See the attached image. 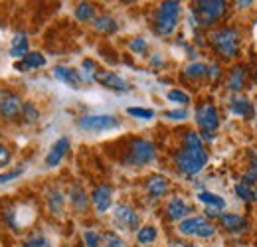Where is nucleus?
I'll use <instances>...</instances> for the list:
<instances>
[{
    "label": "nucleus",
    "mask_w": 257,
    "mask_h": 247,
    "mask_svg": "<svg viewBox=\"0 0 257 247\" xmlns=\"http://www.w3.org/2000/svg\"><path fill=\"white\" fill-rule=\"evenodd\" d=\"M210 44L222 58H235L239 54V34L235 28L225 26L210 34Z\"/></svg>",
    "instance_id": "1"
},
{
    "label": "nucleus",
    "mask_w": 257,
    "mask_h": 247,
    "mask_svg": "<svg viewBox=\"0 0 257 247\" xmlns=\"http://www.w3.org/2000/svg\"><path fill=\"white\" fill-rule=\"evenodd\" d=\"M208 162V153L206 151H190V149H180L176 153V164H178V170L188 174V176H194L198 174Z\"/></svg>",
    "instance_id": "2"
},
{
    "label": "nucleus",
    "mask_w": 257,
    "mask_h": 247,
    "mask_svg": "<svg viewBox=\"0 0 257 247\" xmlns=\"http://www.w3.org/2000/svg\"><path fill=\"white\" fill-rule=\"evenodd\" d=\"M178 16H180V4L178 2H162L159 12H157V32L161 36H168L172 34L176 24H178Z\"/></svg>",
    "instance_id": "3"
},
{
    "label": "nucleus",
    "mask_w": 257,
    "mask_h": 247,
    "mask_svg": "<svg viewBox=\"0 0 257 247\" xmlns=\"http://www.w3.org/2000/svg\"><path fill=\"white\" fill-rule=\"evenodd\" d=\"M178 231L182 235H192V237H212L216 233V227L206 217L196 216L182 219L180 225H178Z\"/></svg>",
    "instance_id": "4"
},
{
    "label": "nucleus",
    "mask_w": 257,
    "mask_h": 247,
    "mask_svg": "<svg viewBox=\"0 0 257 247\" xmlns=\"http://www.w3.org/2000/svg\"><path fill=\"white\" fill-rule=\"evenodd\" d=\"M196 123H198V127L206 133V139H214L212 133H214V131L218 129V125H220V117H218L216 107L210 105V103L200 105V107L196 109Z\"/></svg>",
    "instance_id": "5"
},
{
    "label": "nucleus",
    "mask_w": 257,
    "mask_h": 247,
    "mask_svg": "<svg viewBox=\"0 0 257 247\" xmlns=\"http://www.w3.org/2000/svg\"><path fill=\"white\" fill-rule=\"evenodd\" d=\"M153 158H155V145L153 143L143 141V139L133 141L127 156V164H131V166H143V164L151 162Z\"/></svg>",
    "instance_id": "6"
},
{
    "label": "nucleus",
    "mask_w": 257,
    "mask_h": 247,
    "mask_svg": "<svg viewBox=\"0 0 257 247\" xmlns=\"http://www.w3.org/2000/svg\"><path fill=\"white\" fill-rule=\"evenodd\" d=\"M24 111V103L20 95L10 89H0V115L6 119H16Z\"/></svg>",
    "instance_id": "7"
},
{
    "label": "nucleus",
    "mask_w": 257,
    "mask_h": 247,
    "mask_svg": "<svg viewBox=\"0 0 257 247\" xmlns=\"http://www.w3.org/2000/svg\"><path fill=\"white\" fill-rule=\"evenodd\" d=\"M77 125L81 129H85V131L99 133V131H109V129L119 127V121L115 117H111V115H87V117H81Z\"/></svg>",
    "instance_id": "8"
},
{
    "label": "nucleus",
    "mask_w": 257,
    "mask_h": 247,
    "mask_svg": "<svg viewBox=\"0 0 257 247\" xmlns=\"http://www.w3.org/2000/svg\"><path fill=\"white\" fill-rule=\"evenodd\" d=\"M225 10V2L224 0H200L196 4V12L202 16L204 24H210L214 20H218Z\"/></svg>",
    "instance_id": "9"
},
{
    "label": "nucleus",
    "mask_w": 257,
    "mask_h": 247,
    "mask_svg": "<svg viewBox=\"0 0 257 247\" xmlns=\"http://www.w3.org/2000/svg\"><path fill=\"white\" fill-rule=\"evenodd\" d=\"M93 81L101 83V85L107 87V89H113V91H128V89H131V85H128L123 77H119L117 73L107 71V69H97Z\"/></svg>",
    "instance_id": "10"
},
{
    "label": "nucleus",
    "mask_w": 257,
    "mask_h": 247,
    "mask_svg": "<svg viewBox=\"0 0 257 247\" xmlns=\"http://www.w3.org/2000/svg\"><path fill=\"white\" fill-rule=\"evenodd\" d=\"M115 221L125 229H135L139 225V216L135 214V210L131 206L121 204L115 208Z\"/></svg>",
    "instance_id": "11"
},
{
    "label": "nucleus",
    "mask_w": 257,
    "mask_h": 247,
    "mask_svg": "<svg viewBox=\"0 0 257 247\" xmlns=\"http://www.w3.org/2000/svg\"><path fill=\"white\" fill-rule=\"evenodd\" d=\"M111 194H113V190H111V186H107V184L97 186L95 190H93L91 200H93V204H95L97 212L103 214V212H107V210L111 208Z\"/></svg>",
    "instance_id": "12"
},
{
    "label": "nucleus",
    "mask_w": 257,
    "mask_h": 247,
    "mask_svg": "<svg viewBox=\"0 0 257 247\" xmlns=\"http://www.w3.org/2000/svg\"><path fill=\"white\" fill-rule=\"evenodd\" d=\"M220 221H222V227H225V229L231 231V233H237V231H243V229L249 227L247 219L237 216V214H222V216H220Z\"/></svg>",
    "instance_id": "13"
},
{
    "label": "nucleus",
    "mask_w": 257,
    "mask_h": 247,
    "mask_svg": "<svg viewBox=\"0 0 257 247\" xmlns=\"http://www.w3.org/2000/svg\"><path fill=\"white\" fill-rule=\"evenodd\" d=\"M67 149H69V139H65V137L60 139L58 143H54L52 151L46 156V166H56V164H60V160H62L64 155L67 153Z\"/></svg>",
    "instance_id": "14"
},
{
    "label": "nucleus",
    "mask_w": 257,
    "mask_h": 247,
    "mask_svg": "<svg viewBox=\"0 0 257 247\" xmlns=\"http://www.w3.org/2000/svg\"><path fill=\"white\" fill-rule=\"evenodd\" d=\"M54 75L60 79V81H64L67 85H71V87H79L81 85V75L75 71V69H71V67H64V65H58L56 69H54Z\"/></svg>",
    "instance_id": "15"
},
{
    "label": "nucleus",
    "mask_w": 257,
    "mask_h": 247,
    "mask_svg": "<svg viewBox=\"0 0 257 247\" xmlns=\"http://www.w3.org/2000/svg\"><path fill=\"white\" fill-rule=\"evenodd\" d=\"M245 85V67L235 65L227 75V89L229 91H241Z\"/></svg>",
    "instance_id": "16"
},
{
    "label": "nucleus",
    "mask_w": 257,
    "mask_h": 247,
    "mask_svg": "<svg viewBox=\"0 0 257 247\" xmlns=\"http://www.w3.org/2000/svg\"><path fill=\"white\" fill-rule=\"evenodd\" d=\"M229 111L233 115H241V117H247V119L253 117V107H251V101L247 97H235V99H231Z\"/></svg>",
    "instance_id": "17"
},
{
    "label": "nucleus",
    "mask_w": 257,
    "mask_h": 247,
    "mask_svg": "<svg viewBox=\"0 0 257 247\" xmlns=\"http://www.w3.org/2000/svg\"><path fill=\"white\" fill-rule=\"evenodd\" d=\"M42 65H46V58L38 52H30L22 62L16 63V69L18 71H28V69H36V67H42Z\"/></svg>",
    "instance_id": "18"
},
{
    "label": "nucleus",
    "mask_w": 257,
    "mask_h": 247,
    "mask_svg": "<svg viewBox=\"0 0 257 247\" xmlns=\"http://www.w3.org/2000/svg\"><path fill=\"white\" fill-rule=\"evenodd\" d=\"M166 212H168L170 219H182V217L190 212V208H188V204H186L184 200H180V198H172L170 204H168V208H166Z\"/></svg>",
    "instance_id": "19"
},
{
    "label": "nucleus",
    "mask_w": 257,
    "mask_h": 247,
    "mask_svg": "<svg viewBox=\"0 0 257 247\" xmlns=\"http://www.w3.org/2000/svg\"><path fill=\"white\" fill-rule=\"evenodd\" d=\"M30 52H28V40L24 34H16L14 40H12V48H10V56L12 58H26Z\"/></svg>",
    "instance_id": "20"
},
{
    "label": "nucleus",
    "mask_w": 257,
    "mask_h": 247,
    "mask_svg": "<svg viewBox=\"0 0 257 247\" xmlns=\"http://www.w3.org/2000/svg\"><path fill=\"white\" fill-rule=\"evenodd\" d=\"M198 200L200 202H204L206 206H210L212 210H224L225 208V200L222 196H218V194H212V192H200L198 194Z\"/></svg>",
    "instance_id": "21"
},
{
    "label": "nucleus",
    "mask_w": 257,
    "mask_h": 247,
    "mask_svg": "<svg viewBox=\"0 0 257 247\" xmlns=\"http://www.w3.org/2000/svg\"><path fill=\"white\" fill-rule=\"evenodd\" d=\"M147 188H149L151 196L161 198V196H164V192L168 190V182H166V178H162V176H151L149 182H147Z\"/></svg>",
    "instance_id": "22"
},
{
    "label": "nucleus",
    "mask_w": 257,
    "mask_h": 247,
    "mask_svg": "<svg viewBox=\"0 0 257 247\" xmlns=\"http://www.w3.org/2000/svg\"><path fill=\"white\" fill-rule=\"evenodd\" d=\"M137 239H139V243H153L155 239H157V227H153V225H145V227H141L139 229V233H137Z\"/></svg>",
    "instance_id": "23"
},
{
    "label": "nucleus",
    "mask_w": 257,
    "mask_h": 247,
    "mask_svg": "<svg viewBox=\"0 0 257 247\" xmlns=\"http://www.w3.org/2000/svg\"><path fill=\"white\" fill-rule=\"evenodd\" d=\"M235 194L245 200V202H257V190L249 184H237L235 186Z\"/></svg>",
    "instance_id": "24"
},
{
    "label": "nucleus",
    "mask_w": 257,
    "mask_h": 247,
    "mask_svg": "<svg viewBox=\"0 0 257 247\" xmlns=\"http://www.w3.org/2000/svg\"><path fill=\"white\" fill-rule=\"evenodd\" d=\"M95 28L99 32H105V34H113L117 30V22L111 16H101L95 20Z\"/></svg>",
    "instance_id": "25"
},
{
    "label": "nucleus",
    "mask_w": 257,
    "mask_h": 247,
    "mask_svg": "<svg viewBox=\"0 0 257 247\" xmlns=\"http://www.w3.org/2000/svg\"><path fill=\"white\" fill-rule=\"evenodd\" d=\"M184 149H190V151H204V145H202V139L198 133H188L184 137Z\"/></svg>",
    "instance_id": "26"
},
{
    "label": "nucleus",
    "mask_w": 257,
    "mask_h": 247,
    "mask_svg": "<svg viewBox=\"0 0 257 247\" xmlns=\"http://www.w3.org/2000/svg\"><path fill=\"white\" fill-rule=\"evenodd\" d=\"M184 75L186 77H202V75H208V65L206 63H192L184 69Z\"/></svg>",
    "instance_id": "27"
},
{
    "label": "nucleus",
    "mask_w": 257,
    "mask_h": 247,
    "mask_svg": "<svg viewBox=\"0 0 257 247\" xmlns=\"http://www.w3.org/2000/svg\"><path fill=\"white\" fill-rule=\"evenodd\" d=\"M75 18H77V20H83V22L91 20V18H93V6L87 4V2H81V4L77 6V10H75Z\"/></svg>",
    "instance_id": "28"
},
{
    "label": "nucleus",
    "mask_w": 257,
    "mask_h": 247,
    "mask_svg": "<svg viewBox=\"0 0 257 247\" xmlns=\"http://www.w3.org/2000/svg\"><path fill=\"white\" fill-rule=\"evenodd\" d=\"M166 97H168V101H174V103H178V105H188L190 103V95L184 91H180V89H172V91L166 93Z\"/></svg>",
    "instance_id": "29"
},
{
    "label": "nucleus",
    "mask_w": 257,
    "mask_h": 247,
    "mask_svg": "<svg viewBox=\"0 0 257 247\" xmlns=\"http://www.w3.org/2000/svg\"><path fill=\"white\" fill-rule=\"evenodd\" d=\"M127 113L133 115V117H139V119H153V117H155V111L143 109V107H128Z\"/></svg>",
    "instance_id": "30"
},
{
    "label": "nucleus",
    "mask_w": 257,
    "mask_h": 247,
    "mask_svg": "<svg viewBox=\"0 0 257 247\" xmlns=\"http://www.w3.org/2000/svg\"><path fill=\"white\" fill-rule=\"evenodd\" d=\"M105 247H127V245H125V241H123L117 233L107 231V233H105Z\"/></svg>",
    "instance_id": "31"
},
{
    "label": "nucleus",
    "mask_w": 257,
    "mask_h": 247,
    "mask_svg": "<svg viewBox=\"0 0 257 247\" xmlns=\"http://www.w3.org/2000/svg\"><path fill=\"white\" fill-rule=\"evenodd\" d=\"M128 48L133 50V54H145L149 46H147V42L143 38H135V40L128 42Z\"/></svg>",
    "instance_id": "32"
},
{
    "label": "nucleus",
    "mask_w": 257,
    "mask_h": 247,
    "mask_svg": "<svg viewBox=\"0 0 257 247\" xmlns=\"http://www.w3.org/2000/svg\"><path fill=\"white\" fill-rule=\"evenodd\" d=\"M71 200H73V204H75L77 208H85V204H87L85 194L81 192V188H79V186H75V188H73V192H71Z\"/></svg>",
    "instance_id": "33"
},
{
    "label": "nucleus",
    "mask_w": 257,
    "mask_h": 247,
    "mask_svg": "<svg viewBox=\"0 0 257 247\" xmlns=\"http://www.w3.org/2000/svg\"><path fill=\"white\" fill-rule=\"evenodd\" d=\"M251 160H253V162H251V170L243 176V184H251V182H255L257 180V158L253 153H251Z\"/></svg>",
    "instance_id": "34"
},
{
    "label": "nucleus",
    "mask_w": 257,
    "mask_h": 247,
    "mask_svg": "<svg viewBox=\"0 0 257 247\" xmlns=\"http://www.w3.org/2000/svg\"><path fill=\"white\" fill-rule=\"evenodd\" d=\"M83 241H85V245L87 247H99L101 237L97 235L95 231H85V233H83Z\"/></svg>",
    "instance_id": "35"
},
{
    "label": "nucleus",
    "mask_w": 257,
    "mask_h": 247,
    "mask_svg": "<svg viewBox=\"0 0 257 247\" xmlns=\"http://www.w3.org/2000/svg\"><path fill=\"white\" fill-rule=\"evenodd\" d=\"M22 115L28 117V121H36V119H38V111H36V107H34L32 103H26V105H24Z\"/></svg>",
    "instance_id": "36"
},
{
    "label": "nucleus",
    "mask_w": 257,
    "mask_h": 247,
    "mask_svg": "<svg viewBox=\"0 0 257 247\" xmlns=\"http://www.w3.org/2000/svg\"><path fill=\"white\" fill-rule=\"evenodd\" d=\"M22 174V168H16V170H12V172H6V174H0V184H4V182H10V180H14V178H18Z\"/></svg>",
    "instance_id": "37"
},
{
    "label": "nucleus",
    "mask_w": 257,
    "mask_h": 247,
    "mask_svg": "<svg viewBox=\"0 0 257 247\" xmlns=\"http://www.w3.org/2000/svg\"><path fill=\"white\" fill-rule=\"evenodd\" d=\"M168 119H186L188 117V113L184 111V109H178V111H166L164 113Z\"/></svg>",
    "instance_id": "38"
},
{
    "label": "nucleus",
    "mask_w": 257,
    "mask_h": 247,
    "mask_svg": "<svg viewBox=\"0 0 257 247\" xmlns=\"http://www.w3.org/2000/svg\"><path fill=\"white\" fill-rule=\"evenodd\" d=\"M22 247H50V243H48L44 237H38V239H30V241H26Z\"/></svg>",
    "instance_id": "39"
},
{
    "label": "nucleus",
    "mask_w": 257,
    "mask_h": 247,
    "mask_svg": "<svg viewBox=\"0 0 257 247\" xmlns=\"http://www.w3.org/2000/svg\"><path fill=\"white\" fill-rule=\"evenodd\" d=\"M8 160H10V153H8V149L0 145V166H4Z\"/></svg>",
    "instance_id": "40"
},
{
    "label": "nucleus",
    "mask_w": 257,
    "mask_h": 247,
    "mask_svg": "<svg viewBox=\"0 0 257 247\" xmlns=\"http://www.w3.org/2000/svg\"><path fill=\"white\" fill-rule=\"evenodd\" d=\"M208 75H210L212 79H216V77L220 75V65H208Z\"/></svg>",
    "instance_id": "41"
},
{
    "label": "nucleus",
    "mask_w": 257,
    "mask_h": 247,
    "mask_svg": "<svg viewBox=\"0 0 257 247\" xmlns=\"http://www.w3.org/2000/svg\"><path fill=\"white\" fill-rule=\"evenodd\" d=\"M170 247H198V245H194V243H184V241H172Z\"/></svg>",
    "instance_id": "42"
}]
</instances>
